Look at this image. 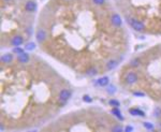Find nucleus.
<instances>
[{
  "mask_svg": "<svg viewBox=\"0 0 161 132\" xmlns=\"http://www.w3.org/2000/svg\"><path fill=\"white\" fill-rule=\"evenodd\" d=\"M130 113H131L132 115H134V116H145V114H144V112H142L141 110H139V108H132V110H130Z\"/></svg>",
  "mask_w": 161,
  "mask_h": 132,
  "instance_id": "7ed1b4c3",
  "label": "nucleus"
},
{
  "mask_svg": "<svg viewBox=\"0 0 161 132\" xmlns=\"http://www.w3.org/2000/svg\"><path fill=\"white\" fill-rule=\"evenodd\" d=\"M127 19H128L129 25L133 29H135L136 31H139V32H144L145 31V25L142 21H139L137 18H134V17H127Z\"/></svg>",
  "mask_w": 161,
  "mask_h": 132,
  "instance_id": "f257e3e1",
  "label": "nucleus"
},
{
  "mask_svg": "<svg viewBox=\"0 0 161 132\" xmlns=\"http://www.w3.org/2000/svg\"><path fill=\"white\" fill-rule=\"evenodd\" d=\"M139 81V76L135 72H133V71H130V72L126 75V82L130 85H132L134 83H136Z\"/></svg>",
  "mask_w": 161,
  "mask_h": 132,
  "instance_id": "f03ea898",
  "label": "nucleus"
},
{
  "mask_svg": "<svg viewBox=\"0 0 161 132\" xmlns=\"http://www.w3.org/2000/svg\"><path fill=\"white\" fill-rule=\"evenodd\" d=\"M145 127L148 128V129H152V128H153V126L150 125V123H145Z\"/></svg>",
  "mask_w": 161,
  "mask_h": 132,
  "instance_id": "20e7f679",
  "label": "nucleus"
}]
</instances>
